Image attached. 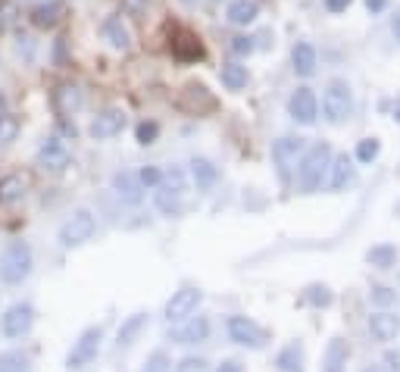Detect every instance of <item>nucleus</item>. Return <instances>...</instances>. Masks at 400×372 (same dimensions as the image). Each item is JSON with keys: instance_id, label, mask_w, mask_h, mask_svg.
Listing matches in <instances>:
<instances>
[{"instance_id": "1", "label": "nucleus", "mask_w": 400, "mask_h": 372, "mask_svg": "<svg viewBox=\"0 0 400 372\" xmlns=\"http://www.w3.org/2000/svg\"><path fill=\"white\" fill-rule=\"evenodd\" d=\"M328 163H332V147H328L326 141H319L313 144V147L304 150V156H300V188L306 191V194H313V191L322 188V178H326V169H328Z\"/></svg>"}, {"instance_id": "2", "label": "nucleus", "mask_w": 400, "mask_h": 372, "mask_svg": "<svg viewBox=\"0 0 400 372\" xmlns=\"http://www.w3.org/2000/svg\"><path fill=\"white\" fill-rule=\"evenodd\" d=\"M32 247L25 241H10L0 254V282L3 285H22L28 276H32Z\"/></svg>"}, {"instance_id": "3", "label": "nucleus", "mask_w": 400, "mask_h": 372, "mask_svg": "<svg viewBox=\"0 0 400 372\" xmlns=\"http://www.w3.org/2000/svg\"><path fill=\"white\" fill-rule=\"evenodd\" d=\"M101 341H103V329H101V325H88V329L72 341V347H69L66 369L78 372V369H85V366L94 363L97 353H101Z\"/></svg>"}, {"instance_id": "4", "label": "nucleus", "mask_w": 400, "mask_h": 372, "mask_svg": "<svg viewBox=\"0 0 400 372\" xmlns=\"http://www.w3.org/2000/svg\"><path fill=\"white\" fill-rule=\"evenodd\" d=\"M94 231H97V219H94V213L91 210H75L72 216L66 219V223L60 225V247L63 251H72V247H82V244H88L91 238H94Z\"/></svg>"}, {"instance_id": "5", "label": "nucleus", "mask_w": 400, "mask_h": 372, "mask_svg": "<svg viewBox=\"0 0 400 372\" xmlns=\"http://www.w3.org/2000/svg\"><path fill=\"white\" fill-rule=\"evenodd\" d=\"M322 113H326V119L332 125H341L353 113V94H350V85L347 81H341V79L328 81L326 97H322Z\"/></svg>"}, {"instance_id": "6", "label": "nucleus", "mask_w": 400, "mask_h": 372, "mask_svg": "<svg viewBox=\"0 0 400 372\" xmlns=\"http://www.w3.org/2000/svg\"><path fill=\"white\" fill-rule=\"evenodd\" d=\"M306 150V141L304 138H294V135H285L278 138L275 144H272V163H275L278 176H282V182H288L294 172V166L300 163V156H304Z\"/></svg>"}, {"instance_id": "7", "label": "nucleus", "mask_w": 400, "mask_h": 372, "mask_svg": "<svg viewBox=\"0 0 400 372\" xmlns=\"http://www.w3.org/2000/svg\"><path fill=\"white\" fill-rule=\"evenodd\" d=\"M200 300H204V291L200 288H178L176 294H172L169 300H166L163 307V316L166 322H185L188 316H194V310L200 307Z\"/></svg>"}, {"instance_id": "8", "label": "nucleus", "mask_w": 400, "mask_h": 372, "mask_svg": "<svg viewBox=\"0 0 400 372\" xmlns=\"http://www.w3.org/2000/svg\"><path fill=\"white\" fill-rule=\"evenodd\" d=\"M34 163H38V169H44V172H63L72 163V154H69V147H66V141H60V138H48V141L38 147V154H34Z\"/></svg>"}, {"instance_id": "9", "label": "nucleus", "mask_w": 400, "mask_h": 372, "mask_svg": "<svg viewBox=\"0 0 400 372\" xmlns=\"http://www.w3.org/2000/svg\"><path fill=\"white\" fill-rule=\"evenodd\" d=\"M32 325H34V307L32 304H13L3 313V319H0V329H3V335H7L10 341L25 338V335L32 332Z\"/></svg>"}, {"instance_id": "10", "label": "nucleus", "mask_w": 400, "mask_h": 372, "mask_svg": "<svg viewBox=\"0 0 400 372\" xmlns=\"http://www.w3.org/2000/svg\"><path fill=\"white\" fill-rule=\"evenodd\" d=\"M229 338L241 347H253V351L266 344V332L247 316H229Z\"/></svg>"}, {"instance_id": "11", "label": "nucleus", "mask_w": 400, "mask_h": 372, "mask_svg": "<svg viewBox=\"0 0 400 372\" xmlns=\"http://www.w3.org/2000/svg\"><path fill=\"white\" fill-rule=\"evenodd\" d=\"M125 122H129V116L123 113V110H103L101 116H94V122H91V138L94 141H109V138L123 135Z\"/></svg>"}, {"instance_id": "12", "label": "nucleus", "mask_w": 400, "mask_h": 372, "mask_svg": "<svg viewBox=\"0 0 400 372\" xmlns=\"http://www.w3.org/2000/svg\"><path fill=\"white\" fill-rule=\"evenodd\" d=\"M288 113H291L294 122H300V125H313L319 116V101L316 94H313L310 88H297L291 94V101H288Z\"/></svg>"}, {"instance_id": "13", "label": "nucleus", "mask_w": 400, "mask_h": 372, "mask_svg": "<svg viewBox=\"0 0 400 372\" xmlns=\"http://www.w3.org/2000/svg\"><path fill=\"white\" fill-rule=\"evenodd\" d=\"M50 103H54L56 116H60V119H66V116L78 113V107L85 103V94H82V88H78V85H72V81H63V85H56V91H54V97H50Z\"/></svg>"}, {"instance_id": "14", "label": "nucleus", "mask_w": 400, "mask_h": 372, "mask_svg": "<svg viewBox=\"0 0 400 372\" xmlns=\"http://www.w3.org/2000/svg\"><path fill=\"white\" fill-rule=\"evenodd\" d=\"M154 200H156V210L160 213H166V216H178V210H182V178L172 176L166 185L160 182L156 185Z\"/></svg>"}, {"instance_id": "15", "label": "nucleus", "mask_w": 400, "mask_h": 372, "mask_svg": "<svg viewBox=\"0 0 400 372\" xmlns=\"http://www.w3.org/2000/svg\"><path fill=\"white\" fill-rule=\"evenodd\" d=\"M207 335H210V322L204 316H197V319L188 316L182 329H172L169 332V341H176V344H200V341H207Z\"/></svg>"}, {"instance_id": "16", "label": "nucleus", "mask_w": 400, "mask_h": 372, "mask_svg": "<svg viewBox=\"0 0 400 372\" xmlns=\"http://www.w3.org/2000/svg\"><path fill=\"white\" fill-rule=\"evenodd\" d=\"M369 335L375 341H381V344L394 341L400 335V316H394V313H372L369 316Z\"/></svg>"}, {"instance_id": "17", "label": "nucleus", "mask_w": 400, "mask_h": 372, "mask_svg": "<svg viewBox=\"0 0 400 372\" xmlns=\"http://www.w3.org/2000/svg\"><path fill=\"white\" fill-rule=\"evenodd\" d=\"M113 188L116 194L123 197V203H141L144 200V185L141 178H138V172H116L113 176Z\"/></svg>"}, {"instance_id": "18", "label": "nucleus", "mask_w": 400, "mask_h": 372, "mask_svg": "<svg viewBox=\"0 0 400 372\" xmlns=\"http://www.w3.org/2000/svg\"><path fill=\"white\" fill-rule=\"evenodd\" d=\"M172 56L182 63H194L204 56V44H200V38L191 32H178L176 38H172Z\"/></svg>"}, {"instance_id": "19", "label": "nucleus", "mask_w": 400, "mask_h": 372, "mask_svg": "<svg viewBox=\"0 0 400 372\" xmlns=\"http://www.w3.org/2000/svg\"><path fill=\"white\" fill-rule=\"evenodd\" d=\"M144 329H147V313H131V316H125L123 325H119V335H116V344L119 347L135 344Z\"/></svg>"}, {"instance_id": "20", "label": "nucleus", "mask_w": 400, "mask_h": 372, "mask_svg": "<svg viewBox=\"0 0 400 372\" xmlns=\"http://www.w3.org/2000/svg\"><path fill=\"white\" fill-rule=\"evenodd\" d=\"M191 178H194L197 191H210L219 182V169L210 160H204V156H194L191 160Z\"/></svg>"}, {"instance_id": "21", "label": "nucleus", "mask_w": 400, "mask_h": 372, "mask_svg": "<svg viewBox=\"0 0 400 372\" xmlns=\"http://www.w3.org/2000/svg\"><path fill=\"white\" fill-rule=\"evenodd\" d=\"M347 357H350V351H347V341L344 338H332V341H328V347H326L322 372H344Z\"/></svg>"}, {"instance_id": "22", "label": "nucleus", "mask_w": 400, "mask_h": 372, "mask_svg": "<svg viewBox=\"0 0 400 372\" xmlns=\"http://www.w3.org/2000/svg\"><path fill=\"white\" fill-rule=\"evenodd\" d=\"M275 366L282 372H304V344H300V341H291V344H285L282 351H278Z\"/></svg>"}, {"instance_id": "23", "label": "nucleus", "mask_w": 400, "mask_h": 372, "mask_svg": "<svg viewBox=\"0 0 400 372\" xmlns=\"http://www.w3.org/2000/svg\"><path fill=\"white\" fill-rule=\"evenodd\" d=\"M291 63H294V72L304 75V79H310V75L316 72V48L306 44V41H300L297 48H294V54H291Z\"/></svg>"}, {"instance_id": "24", "label": "nucleus", "mask_w": 400, "mask_h": 372, "mask_svg": "<svg viewBox=\"0 0 400 372\" xmlns=\"http://www.w3.org/2000/svg\"><path fill=\"white\" fill-rule=\"evenodd\" d=\"M185 107L194 110V113L200 116L204 110H213V107H216V101H213V94L204 88V85H194V81H191L188 88H185Z\"/></svg>"}, {"instance_id": "25", "label": "nucleus", "mask_w": 400, "mask_h": 372, "mask_svg": "<svg viewBox=\"0 0 400 372\" xmlns=\"http://www.w3.org/2000/svg\"><path fill=\"white\" fill-rule=\"evenodd\" d=\"M350 182H353V160L347 154L335 156V163H332V178H328L332 191H344Z\"/></svg>"}, {"instance_id": "26", "label": "nucleus", "mask_w": 400, "mask_h": 372, "mask_svg": "<svg viewBox=\"0 0 400 372\" xmlns=\"http://www.w3.org/2000/svg\"><path fill=\"white\" fill-rule=\"evenodd\" d=\"M22 197H25V178L22 176H3L0 178V203L3 207H10V203H19Z\"/></svg>"}, {"instance_id": "27", "label": "nucleus", "mask_w": 400, "mask_h": 372, "mask_svg": "<svg viewBox=\"0 0 400 372\" xmlns=\"http://www.w3.org/2000/svg\"><path fill=\"white\" fill-rule=\"evenodd\" d=\"M260 16V3L257 0H235L229 7V22L231 25H251Z\"/></svg>"}, {"instance_id": "28", "label": "nucleus", "mask_w": 400, "mask_h": 372, "mask_svg": "<svg viewBox=\"0 0 400 372\" xmlns=\"http://www.w3.org/2000/svg\"><path fill=\"white\" fill-rule=\"evenodd\" d=\"M101 32H103V38L109 41V48H116V50H125V48H129V32H125L123 19H116V16H113V19H107Z\"/></svg>"}, {"instance_id": "29", "label": "nucleus", "mask_w": 400, "mask_h": 372, "mask_svg": "<svg viewBox=\"0 0 400 372\" xmlns=\"http://www.w3.org/2000/svg\"><path fill=\"white\" fill-rule=\"evenodd\" d=\"M366 263L375 266V269H391L397 263V247H391V244H375L372 251L366 254Z\"/></svg>"}, {"instance_id": "30", "label": "nucleus", "mask_w": 400, "mask_h": 372, "mask_svg": "<svg viewBox=\"0 0 400 372\" xmlns=\"http://www.w3.org/2000/svg\"><path fill=\"white\" fill-rule=\"evenodd\" d=\"M63 10L56 7V3H41V7H32V22L38 28H54L56 22H60Z\"/></svg>"}, {"instance_id": "31", "label": "nucleus", "mask_w": 400, "mask_h": 372, "mask_svg": "<svg viewBox=\"0 0 400 372\" xmlns=\"http://www.w3.org/2000/svg\"><path fill=\"white\" fill-rule=\"evenodd\" d=\"M222 85L229 91H241L247 85V66H241V63H229V66H222Z\"/></svg>"}, {"instance_id": "32", "label": "nucleus", "mask_w": 400, "mask_h": 372, "mask_svg": "<svg viewBox=\"0 0 400 372\" xmlns=\"http://www.w3.org/2000/svg\"><path fill=\"white\" fill-rule=\"evenodd\" d=\"M0 372H32V363L22 351H3L0 353Z\"/></svg>"}, {"instance_id": "33", "label": "nucleus", "mask_w": 400, "mask_h": 372, "mask_svg": "<svg viewBox=\"0 0 400 372\" xmlns=\"http://www.w3.org/2000/svg\"><path fill=\"white\" fill-rule=\"evenodd\" d=\"M304 298H306V304H313V307H332L335 294L328 285H310L304 291Z\"/></svg>"}, {"instance_id": "34", "label": "nucleus", "mask_w": 400, "mask_h": 372, "mask_svg": "<svg viewBox=\"0 0 400 372\" xmlns=\"http://www.w3.org/2000/svg\"><path fill=\"white\" fill-rule=\"evenodd\" d=\"M19 138V119L13 113H3L0 116V147H7Z\"/></svg>"}, {"instance_id": "35", "label": "nucleus", "mask_w": 400, "mask_h": 372, "mask_svg": "<svg viewBox=\"0 0 400 372\" xmlns=\"http://www.w3.org/2000/svg\"><path fill=\"white\" fill-rule=\"evenodd\" d=\"M19 19V3L16 0H0V34L10 32Z\"/></svg>"}, {"instance_id": "36", "label": "nucleus", "mask_w": 400, "mask_h": 372, "mask_svg": "<svg viewBox=\"0 0 400 372\" xmlns=\"http://www.w3.org/2000/svg\"><path fill=\"white\" fill-rule=\"evenodd\" d=\"M379 154H381L379 138H363V141L357 144V160H359V163H372Z\"/></svg>"}, {"instance_id": "37", "label": "nucleus", "mask_w": 400, "mask_h": 372, "mask_svg": "<svg viewBox=\"0 0 400 372\" xmlns=\"http://www.w3.org/2000/svg\"><path fill=\"white\" fill-rule=\"evenodd\" d=\"M141 372H172V360L166 351H154L147 357V363H144Z\"/></svg>"}, {"instance_id": "38", "label": "nucleus", "mask_w": 400, "mask_h": 372, "mask_svg": "<svg viewBox=\"0 0 400 372\" xmlns=\"http://www.w3.org/2000/svg\"><path fill=\"white\" fill-rule=\"evenodd\" d=\"M135 135H138V144H144V147H147V144L156 141V135H160V125H156V122H141V125L135 129Z\"/></svg>"}, {"instance_id": "39", "label": "nucleus", "mask_w": 400, "mask_h": 372, "mask_svg": "<svg viewBox=\"0 0 400 372\" xmlns=\"http://www.w3.org/2000/svg\"><path fill=\"white\" fill-rule=\"evenodd\" d=\"M369 298H372V304H379V307H391L394 300H397V294H394L391 288H385V285H375L372 291H369Z\"/></svg>"}, {"instance_id": "40", "label": "nucleus", "mask_w": 400, "mask_h": 372, "mask_svg": "<svg viewBox=\"0 0 400 372\" xmlns=\"http://www.w3.org/2000/svg\"><path fill=\"white\" fill-rule=\"evenodd\" d=\"M138 178H141V185H144V188H156V185L163 182L160 169H154V166H144V169L138 172Z\"/></svg>"}, {"instance_id": "41", "label": "nucleus", "mask_w": 400, "mask_h": 372, "mask_svg": "<svg viewBox=\"0 0 400 372\" xmlns=\"http://www.w3.org/2000/svg\"><path fill=\"white\" fill-rule=\"evenodd\" d=\"M231 50H235L238 56L253 54V38H247V34H238V38H231Z\"/></svg>"}, {"instance_id": "42", "label": "nucleus", "mask_w": 400, "mask_h": 372, "mask_svg": "<svg viewBox=\"0 0 400 372\" xmlns=\"http://www.w3.org/2000/svg\"><path fill=\"white\" fill-rule=\"evenodd\" d=\"M204 366H207V360H200V357H185L182 363L176 366V372H204Z\"/></svg>"}, {"instance_id": "43", "label": "nucleus", "mask_w": 400, "mask_h": 372, "mask_svg": "<svg viewBox=\"0 0 400 372\" xmlns=\"http://www.w3.org/2000/svg\"><path fill=\"white\" fill-rule=\"evenodd\" d=\"M216 372H244V363H238V360H225Z\"/></svg>"}, {"instance_id": "44", "label": "nucleus", "mask_w": 400, "mask_h": 372, "mask_svg": "<svg viewBox=\"0 0 400 372\" xmlns=\"http://www.w3.org/2000/svg\"><path fill=\"white\" fill-rule=\"evenodd\" d=\"M326 7L332 10V13H344V10L350 7V0H326Z\"/></svg>"}, {"instance_id": "45", "label": "nucleus", "mask_w": 400, "mask_h": 372, "mask_svg": "<svg viewBox=\"0 0 400 372\" xmlns=\"http://www.w3.org/2000/svg\"><path fill=\"white\" fill-rule=\"evenodd\" d=\"M385 363H388V366H391V369H394V372H400V353L388 351V353H385Z\"/></svg>"}, {"instance_id": "46", "label": "nucleus", "mask_w": 400, "mask_h": 372, "mask_svg": "<svg viewBox=\"0 0 400 372\" xmlns=\"http://www.w3.org/2000/svg\"><path fill=\"white\" fill-rule=\"evenodd\" d=\"M366 7H369V13H381L388 7V0H366Z\"/></svg>"}, {"instance_id": "47", "label": "nucleus", "mask_w": 400, "mask_h": 372, "mask_svg": "<svg viewBox=\"0 0 400 372\" xmlns=\"http://www.w3.org/2000/svg\"><path fill=\"white\" fill-rule=\"evenodd\" d=\"M63 50H66V44H63V38L56 41V48H54V54H56V63H63Z\"/></svg>"}, {"instance_id": "48", "label": "nucleus", "mask_w": 400, "mask_h": 372, "mask_svg": "<svg viewBox=\"0 0 400 372\" xmlns=\"http://www.w3.org/2000/svg\"><path fill=\"white\" fill-rule=\"evenodd\" d=\"M394 34H397V41H400V13L394 16Z\"/></svg>"}, {"instance_id": "49", "label": "nucleus", "mask_w": 400, "mask_h": 372, "mask_svg": "<svg viewBox=\"0 0 400 372\" xmlns=\"http://www.w3.org/2000/svg\"><path fill=\"white\" fill-rule=\"evenodd\" d=\"M25 3H32V7H41V3H56V0H25Z\"/></svg>"}, {"instance_id": "50", "label": "nucleus", "mask_w": 400, "mask_h": 372, "mask_svg": "<svg viewBox=\"0 0 400 372\" xmlns=\"http://www.w3.org/2000/svg\"><path fill=\"white\" fill-rule=\"evenodd\" d=\"M7 113V101H3V97H0V116Z\"/></svg>"}, {"instance_id": "51", "label": "nucleus", "mask_w": 400, "mask_h": 372, "mask_svg": "<svg viewBox=\"0 0 400 372\" xmlns=\"http://www.w3.org/2000/svg\"><path fill=\"white\" fill-rule=\"evenodd\" d=\"M363 372H381V369H379V366H369V369H363Z\"/></svg>"}, {"instance_id": "52", "label": "nucleus", "mask_w": 400, "mask_h": 372, "mask_svg": "<svg viewBox=\"0 0 400 372\" xmlns=\"http://www.w3.org/2000/svg\"><path fill=\"white\" fill-rule=\"evenodd\" d=\"M394 119H397V122H400V107H397V110H394Z\"/></svg>"}]
</instances>
